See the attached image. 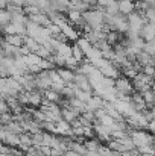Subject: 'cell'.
<instances>
[{
    "label": "cell",
    "instance_id": "cell-5",
    "mask_svg": "<svg viewBox=\"0 0 155 156\" xmlns=\"http://www.w3.org/2000/svg\"><path fill=\"white\" fill-rule=\"evenodd\" d=\"M103 11L106 14H111V15L119 14V0H106V3L103 6Z\"/></svg>",
    "mask_w": 155,
    "mask_h": 156
},
{
    "label": "cell",
    "instance_id": "cell-8",
    "mask_svg": "<svg viewBox=\"0 0 155 156\" xmlns=\"http://www.w3.org/2000/svg\"><path fill=\"white\" fill-rule=\"evenodd\" d=\"M142 73H145V74H148V76H155V67L154 65H146V67H143L142 68Z\"/></svg>",
    "mask_w": 155,
    "mask_h": 156
},
{
    "label": "cell",
    "instance_id": "cell-6",
    "mask_svg": "<svg viewBox=\"0 0 155 156\" xmlns=\"http://www.w3.org/2000/svg\"><path fill=\"white\" fill-rule=\"evenodd\" d=\"M140 94L143 96V100L146 103V108H152L155 105V93L152 90H146V91H143Z\"/></svg>",
    "mask_w": 155,
    "mask_h": 156
},
{
    "label": "cell",
    "instance_id": "cell-2",
    "mask_svg": "<svg viewBox=\"0 0 155 156\" xmlns=\"http://www.w3.org/2000/svg\"><path fill=\"white\" fill-rule=\"evenodd\" d=\"M114 90H116V93H120L125 96H132L135 91L132 80H129L128 77H117L114 82Z\"/></svg>",
    "mask_w": 155,
    "mask_h": 156
},
{
    "label": "cell",
    "instance_id": "cell-12",
    "mask_svg": "<svg viewBox=\"0 0 155 156\" xmlns=\"http://www.w3.org/2000/svg\"><path fill=\"white\" fill-rule=\"evenodd\" d=\"M151 90H152V91H154V93H155V82H154V83H152V87H151Z\"/></svg>",
    "mask_w": 155,
    "mask_h": 156
},
{
    "label": "cell",
    "instance_id": "cell-10",
    "mask_svg": "<svg viewBox=\"0 0 155 156\" xmlns=\"http://www.w3.org/2000/svg\"><path fill=\"white\" fill-rule=\"evenodd\" d=\"M82 2H85V3H87V5H90L91 8L98 6V0H82Z\"/></svg>",
    "mask_w": 155,
    "mask_h": 156
},
{
    "label": "cell",
    "instance_id": "cell-3",
    "mask_svg": "<svg viewBox=\"0 0 155 156\" xmlns=\"http://www.w3.org/2000/svg\"><path fill=\"white\" fill-rule=\"evenodd\" d=\"M138 35L145 40V41H151V40H154L155 38V26L152 23H146L142 29H140V32H138Z\"/></svg>",
    "mask_w": 155,
    "mask_h": 156
},
{
    "label": "cell",
    "instance_id": "cell-7",
    "mask_svg": "<svg viewBox=\"0 0 155 156\" xmlns=\"http://www.w3.org/2000/svg\"><path fill=\"white\" fill-rule=\"evenodd\" d=\"M21 43H23V40H21L20 37H17V35L8 37V44H12V46H15V47H20Z\"/></svg>",
    "mask_w": 155,
    "mask_h": 156
},
{
    "label": "cell",
    "instance_id": "cell-1",
    "mask_svg": "<svg viewBox=\"0 0 155 156\" xmlns=\"http://www.w3.org/2000/svg\"><path fill=\"white\" fill-rule=\"evenodd\" d=\"M103 17H105V12L99 9H90L84 14V18L87 20V26L98 30H101L103 27Z\"/></svg>",
    "mask_w": 155,
    "mask_h": 156
},
{
    "label": "cell",
    "instance_id": "cell-4",
    "mask_svg": "<svg viewBox=\"0 0 155 156\" xmlns=\"http://www.w3.org/2000/svg\"><path fill=\"white\" fill-rule=\"evenodd\" d=\"M135 11V2L132 0H119V12L123 15H129Z\"/></svg>",
    "mask_w": 155,
    "mask_h": 156
},
{
    "label": "cell",
    "instance_id": "cell-11",
    "mask_svg": "<svg viewBox=\"0 0 155 156\" xmlns=\"http://www.w3.org/2000/svg\"><path fill=\"white\" fill-rule=\"evenodd\" d=\"M65 156H81V155H79V153H76V152H67Z\"/></svg>",
    "mask_w": 155,
    "mask_h": 156
},
{
    "label": "cell",
    "instance_id": "cell-13",
    "mask_svg": "<svg viewBox=\"0 0 155 156\" xmlns=\"http://www.w3.org/2000/svg\"><path fill=\"white\" fill-rule=\"evenodd\" d=\"M132 2H137V0H132Z\"/></svg>",
    "mask_w": 155,
    "mask_h": 156
},
{
    "label": "cell",
    "instance_id": "cell-9",
    "mask_svg": "<svg viewBox=\"0 0 155 156\" xmlns=\"http://www.w3.org/2000/svg\"><path fill=\"white\" fill-rule=\"evenodd\" d=\"M85 147L90 149V150H98V149H99V143L93 140V141H88V143L85 144Z\"/></svg>",
    "mask_w": 155,
    "mask_h": 156
},
{
    "label": "cell",
    "instance_id": "cell-14",
    "mask_svg": "<svg viewBox=\"0 0 155 156\" xmlns=\"http://www.w3.org/2000/svg\"><path fill=\"white\" fill-rule=\"evenodd\" d=\"M154 77H155V76H154Z\"/></svg>",
    "mask_w": 155,
    "mask_h": 156
}]
</instances>
